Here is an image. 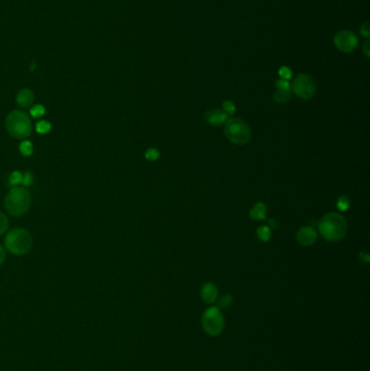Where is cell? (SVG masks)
Wrapping results in <instances>:
<instances>
[{
  "label": "cell",
  "mask_w": 370,
  "mask_h": 371,
  "mask_svg": "<svg viewBox=\"0 0 370 371\" xmlns=\"http://www.w3.org/2000/svg\"><path fill=\"white\" fill-rule=\"evenodd\" d=\"M318 230L327 241H339L344 238L347 231V223L344 216L338 213H328L326 214L318 223Z\"/></svg>",
  "instance_id": "cell-1"
},
{
  "label": "cell",
  "mask_w": 370,
  "mask_h": 371,
  "mask_svg": "<svg viewBox=\"0 0 370 371\" xmlns=\"http://www.w3.org/2000/svg\"><path fill=\"white\" fill-rule=\"evenodd\" d=\"M32 195L25 187L11 188L4 198V207L11 216L21 217L30 211Z\"/></svg>",
  "instance_id": "cell-2"
},
{
  "label": "cell",
  "mask_w": 370,
  "mask_h": 371,
  "mask_svg": "<svg viewBox=\"0 0 370 371\" xmlns=\"http://www.w3.org/2000/svg\"><path fill=\"white\" fill-rule=\"evenodd\" d=\"M5 128L11 137L15 139H25L33 132V124L27 113L21 110H14L5 118Z\"/></svg>",
  "instance_id": "cell-3"
},
{
  "label": "cell",
  "mask_w": 370,
  "mask_h": 371,
  "mask_svg": "<svg viewBox=\"0 0 370 371\" xmlns=\"http://www.w3.org/2000/svg\"><path fill=\"white\" fill-rule=\"evenodd\" d=\"M4 247L13 255L29 253L33 248L32 234L24 228H14L5 236Z\"/></svg>",
  "instance_id": "cell-4"
},
{
  "label": "cell",
  "mask_w": 370,
  "mask_h": 371,
  "mask_svg": "<svg viewBox=\"0 0 370 371\" xmlns=\"http://www.w3.org/2000/svg\"><path fill=\"white\" fill-rule=\"evenodd\" d=\"M224 133L226 138L237 146L247 145L251 140L252 135L248 123L238 117L228 118V121L225 123Z\"/></svg>",
  "instance_id": "cell-5"
},
{
  "label": "cell",
  "mask_w": 370,
  "mask_h": 371,
  "mask_svg": "<svg viewBox=\"0 0 370 371\" xmlns=\"http://www.w3.org/2000/svg\"><path fill=\"white\" fill-rule=\"evenodd\" d=\"M202 327L206 334L210 335L221 334L225 327L224 316L219 307H210L202 316Z\"/></svg>",
  "instance_id": "cell-6"
},
{
  "label": "cell",
  "mask_w": 370,
  "mask_h": 371,
  "mask_svg": "<svg viewBox=\"0 0 370 371\" xmlns=\"http://www.w3.org/2000/svg\"><path fill=\"white\" fill-rule=\"evenodd\" d=\"M291 89L297 97L302 98L304 100H308L316 94L317 85L312 76L307 74H300L293 79Z\"/></svg>",
  "instance_id": "cell-7"
},
{
  "label": "cell",
  "mask_w": 370,
  "mask_h": 371,
  "mask_svg": "<svg viewBox=\"0 0 370 371\" xmlns=\"http://www.w3.org/2000/svg\"><path fill=\"white\" fill-rule=\"evenodd\" d=\"M334 46L341 52H352L358 46V38L351 31H341L334 37Z\"/></svg>",
  "instance_id": "cell-8"
},
{
  "label": "cell",
  "mask_w": 370,
  "mask_h": 371,
  "mask_svg": "<svg viewBox=\"0 0 370 371\" xmlns=\"http://www.w3.org/2000/svg\"><path fill=\"white\" fill-rule=\"evenodd\" d=\"M296 240L297 242L301 245H304V247H309V245H313L317 240V231L315 230L312 227H302L298 229V231L296 232Z\"/></svg>",
  "instance_id": "cell-9"
},
{
  "label": "cell",
  "mask_w": 370,
  "mask_h": 371,
  "mask_svg": "<svg viewBox=\"0 0 370 371\" xmlns=\"http://www.w3.org/2000/svg\"><path fill=\"white\" fill-rule=\"evenodd\" d=\"M228 115L222 110H210L205 112L204 118L211 126H221V125L225 124L228 121Z\"/></svg>",
  "instance_id": "cell-10"
},
{
  "label": "cell",
  "mask_w": 370,
  "mask_h": 371,
  "mask_svg": "<svg viewBox=\"0 0 370 371\" xmlns=\"http://www.w3.org/2000/svg\"><path fill=\"white\" fill-rule=\"evenodd\" d=\"M34 100H35L34 92L29 88H23L19 90V92L15 96L16 105L22 109L31 108L33 106V103H34Z\"/></svg>",
  "instance_id": "cell-11"
},
{
  "label": "cell",
  "mask_w": 370,
  "mask_h": 371,
  "mask_svg": "<svg viewBox=\"0 0 370 371\" xmlns=\"http://www.w3.org/2000/svg\"><path fill=\"white\" fill-rule=\"evenodd\" d=\"M217 297H219V290H217L214 283L206 282L205 285H203L202 289H201V297H202L203 302L212 304L216 301Z\"/></svg>",
  "instance_id": "cell-12"
},
{
  "label": "cell",
  "mask_w": 370,
  "mask_h": 371,
  "mask_svg": "<svg viewBox=\"0 0 370 371\" xmlns=\"http://www.w3.org/2000/svg\"><path fill=\"white\" fill-rule=\"evenodd\" d=\"M266 212H267L266 205L263 202H259V203L255 204L251 209V211H250V217H251L253 221H264L266 218Z\"/></svg>",
  "instance_id": "cell-13"
},
{
  "label": "cell",
  "mask_w": 370,
  "mask_h": 371,
  "mask_svg": "<svg viewBox=\"0 0 370 371\" xmlns=\"http://www.w3.org/2000/svg\"><path fill=\"white\" fill-rule=\"evenodd\" d=\"M291 98V90H284V89H277L274 95V100L280 105L289 102Z\"/></svg>",
  "instance_id": "cell-14"
},
{
  "label": "cell",
  "mask_w": 370,
  "mask_h": 371,
  "mask_svg": "<svg viewBox=\"0 0 370 371\" xmlns=\"http://www.w3.org/2000/svg\"><path fill=\"white\" fill-rule=\"evenodd\" d=\"M19 151L23 156H31L33 154V152H34V147H33V144L31 141L24 140L20 144Z\"/></svg>",
  "instance_id": "cell-15"
},
{
  "label": "cell",
  "mask_w": 370,
  "mask_h": 371,
  "mask_svg": "<svg viewBox=\"0 0 370 371\" xmlns=\"http://www.w3.org/2000/svg\"><path fill=\"white\" fill-rule=\"evenodd\" d=\"M45 113H46V109L42 105H40V103H37V105H34V106L31 107L30 114H31L32 117L40 118L41 116L45 115Z\"/></svg>",
  "instance_id": "cell-16"
},
{
  "label": "cell",
  "mask_w": 370,
  "mask_h": 371,
  "mask_svg": "<svg viewBox=\"0 0 370 371\" xmlns=\"http://www.w3.org/2000/svg\"><path fill=\"white\" fill-rule=\"evenodd\" d=\"M258 237L263 242H268L271 238V231L268 226H262L258 229Z\"/></svg>",
  "instance_id": "cell-17"
},
{
  "label": "cell",
  "mask_w": 370,
  "mask_h": 371,
  "mask_svg": "<svg viewBox=\"0 0 370 371\" xmlns=\"http://www.w3.org/2000/svg\"><path fill=\"white\" fill-rule=\"evenodd\" d=\"M51 130V124L48 121H39L36 123V132L39 135H46Z\"/></svg>",
  "instance_id": "cell-18"
},
{
  "label": "cell",
  "mask_w": 370,
  "mask_h": 371,
  "mask_svg": "<svg viewBox=\"0 0 370 371\" xmlns=\"http://www.w3.org/2000/svg\"><path fill=\"white\" fill-rule=\"evenodd\" d=\"M22 181H23V174L19 171H14L11 173L9 177V184L13 187H16L18 185H22Z\"/></svg>",
  "instance_id": "cell-19"
},
{
  "label": "cell",
  "mask_w": 370,
  "mask_h": 371,
  "mask_svg": "<svg viewBox=\"0 0 370 371\" xmlns=\"http://www.w3.org/2000/svg\"><path fill=\"white\" fill-rule=\"evenodd\" d=\"M336 206H338V209L340 211L344 212V211L350 209L351 201H350L349 198H347L346 195H342V196H340V198H339L338 202H336Z\"/></svg>",
  "instance_id": "cell-20"
},
{
  "label": "cell",
  "mask_w": 370,
  "mask_h": 371,
  "mask_svg": "<svg viewBox=\"0 0 370 371\" xmlns=\"http://www.w3.org/2000/svg\"><path fill=\"white\" fill-rule=\"evenodd\" d=\"M145 157H146V159L148 160V161H150V162H155V161L159 160V157H160V151L157 150L156 148H149L148 150L146 151Z\"/></svg>",
  "instance_id": "cell-21"
},
{
  "label": "cell",
  "mask_w": 370,
  "mask_h": 371,
  "mask_svg": "<svg viewBox=\"0 0 370 371\" xmlns=\"http://www.w3.org/2000/svg\"><path fill=\"white\" fill-rule=\"evenodd\" d=\"M222 111L227 113L228 115H233L236 112V105L230 100H226L222 103Z\"/></svg>",
  "instance_id": "cell-22"
},
{
  "label": "cell",
  "mask_w": 370,
  "mask_h": 371,
  "mask_svg": "<svg viewBox=\"0 0 370 371\" xmlns=\"http://www.w3.org/2000/svg\"><path fill=\"white\" fill-rule=\"evenodd\" d=\"M9 228V220L8 217L3 214L2 212H0V236L8 230Z\"/></svg>",
  "instance_id": "cell-23"
},
{
  "label": "cell",
  "mask_w": 370,
  "mask_h": 371,
  "mask_svg": "<svg viewBox=\"0 0 370 371\" xmlns=\"http://www.w3.org/2000/svg\"><path fill=\"white\" fill-rule=\"evenodd\" d=\"M231 303H232V296H230V294H225V296L222 297L219 301V308L229 307Z\"/></svg>",
  "instance_id": "cell-24"
},
{
  "label": "cell",
  "mask_w": 370,
  "mask_h": 371,
  "mask_svg": "<svg viewBox=\"0 0 370 371\" xmlns=\"http://www.w3.org/2000/svg\"><path fill=\"white\" fill-rule=\"evenodd\" d=\"M34 183V175L31 172H25L23 174V181H22V185L24 187H31V186Z\"/></svg>",
  "instance_id": "cell-25"
},
{
  "label": "cell",
  "mask_w": 370,
  "mask_h": 371,
  "mask_svg": "<svg viewBox=\"0 0 370 371\" xmlns=\"http://www.w3.org/2000/svg\"><path fill=\"white\" fill-rule=\"evenodd\" d=\"M279 76L281 77V79L289 80L292 77V71L289 68L282 67L279 70Z\"/></svg>",
  "instance_id": "cell-26"
},
{
  "label": "cell",
  "mask_w": 370,
  "mask_h": 371,
  "mask_svg": "<svg viewBox=\"0 0 370 371\" xmlns=\"http://www.w3.org/2000/svg\"><path fill=\"white\" fill-rule=\"evenodd\" d=\"M276 88L284 89V90H291V84L288 80L280 78L276 81Z\"/></svg>",
  "instance_id": "cell-27"
},
{
  "label": "cell",
  "mask_w": 370,
  "mask_h": 371,
  "mask_svg": "<svg viewBox=\"0 0 370 371\" xmlns=\"http://www.w3.org/2000/svg\"><path fill=\"white\" fill-rule=\"evenodd\" d=\"M361 33H362L363 36H365L367 38L369 37V23H368V22L362 24V26H361Z\"/></svg>",
  "instance_id": "cell-28"
},
{
  "label": "cell",
  "mask_w": 370,
  "mask_h": 371,
  "mask_svg": "<svg viewBox=\"0 0 370 371\" xmlns=\"http://www.w3.org/2000/svg\"><path fill=\"white\" fill-rule=\"evenodd\" d=\"M5 260V251L4 249L0 245V265L3 264V261Z\"/></svg>",
  "instance_id": "cell-29"
},
{
  "label": "cell",
  "mask_w": 370,
  "mask_h": 371,
  "mask_svg": "<svg viewBox=\"0 0 370 371\" xmlns=\"http://www.w3.org/2000/svg\"><path fill=\"white\" fill-rule=\"evenodd\" d=\"M268 227H269V228H273V229H278V227H279V223L277 222L276 220H270V221H269V223H268Z\"/></svg>",
  "instance_id": "cell-30"
},
{
  "label": "cell",
  "mask_w": 370,
  "mask_h": 371,
  "mask_svg": "<svg viewBox=\"0 0 370 371\" xmlns=\"http://www.w3.org/2000/svg\"><path fill=\"white\" fill-rule=\"evenodd\" d=\"M361 260L364 261V263L367 264L369 261V255L367 253H361Z\"/></svg>",
  "instance_id": "cell-31"
},
{
  "label": "cell",
  "mask_w": 370,
  "mask_h": 371,
  "mask_svg": "<svg viewBox=\"0 0 370 371\" xmlns=\"http://www.w3.org/2000/svg\"><path fill=\"white\" fill-rule=\"evenodd\" d=\"M368 46H369V41H366L365 47H364V52H365V54H366V57H367V58L369 57V49H368Z\"/></svg>",
  "instance_id": "cell-32"
}]
</instances>
